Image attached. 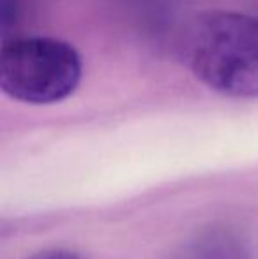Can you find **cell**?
<instances>
[{
  "label": "cell",
  "instance_id": "obj_3",
  "mask_svg": "<svg viewBox=\"0 0 258 259\" xmlns=\"http://www.w3.org/2000/svg\"><path fill=\"white\" fill-rule=\"evenodd\" d=\"M28 259H82L78 254L71 252V250L65 249H48V250H41V252L34 254Z\"/></svg>",
  "mask_w": 258,
  "mask_h": 259
},
{
  "label": "cell",
  "instance_id": "obj_1",
  "mask_svg": "<svg viewBox=\"0 0 258 259\" xmlns=\"http://www.w3.org/2000/svg\"><path fill=\"white\" fill-rule=\"evenodd\" d=\"M184 60L214 92L258 99V18L232 11L196 18L184 39Z\"/></svg>",
  "mask_w": 258,
  "mask_h": 259
},
{
  "label": "cell",
  "instance_id": "obj_2",
  "mask_svg": "<svg viewBox=\"0 0 258 259\" xmlns=\"http://www.w3.org/2000/svg\"><path fill=\"white\" fill-rule=\"evenodd\" d=\"M82 79L76 48L50 35H16L4 41L0 87L11 99L27 104H55L67 99Z\"/></svg>",
  "mask_w": 258,
  "mask_h": 259
}]
</instances>
